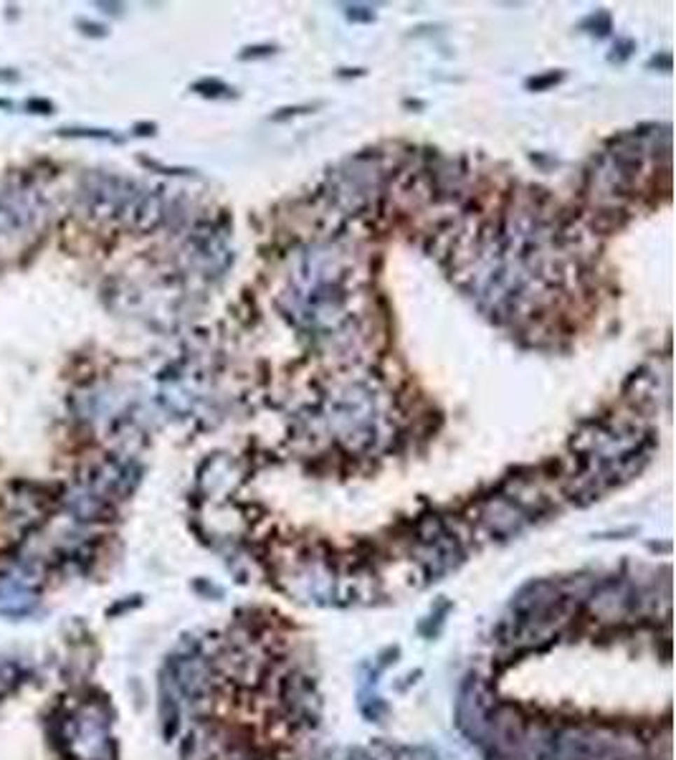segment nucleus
I'll return each instance as SVG.
<instances>
[{
    "instance_id": "obj_6",
    "label": "nucleus",
    "mask_w": 676,
    "mask_h": 760,
    "mask_svg": "<svg viewBox=\"0 0 676 760\" xmlns=\"http://www.w3.org/2000/svg\"><path fill=\"white\" fill-rule=\"evenodd\" d=\"M274 53V46H253V48H244L241 59H259V56H269Z\"/></svg>"
},
{
    "instance_id": "obj_4",
    "label": "nucleus",
    "mask_w": 676,
    "mask_h": 760,
    "mask_svg": "<svg viewBox=\"0 0 676 760\" xmlns=\"http://www.w3.org/2000/svg\"><path fill=\"white\" fill-rule=\"evenodd\" d=\"M560 79H563V74H547V76H537V79H530V81H527V86H530V89H535V92H540V89H544V86L557 84Z\"/></svg>"
},
{
    "instance_id": "obj_3",
    "label": "nucleus",
    "mask_w": 676,
    "mask_h": 760,
    "mask_svg": "<svg viewBox=\"0 0 676 760\" xmlns=\"http://www.w3.org/2000/svg\"><path fill=\"white\" fill-rule=\"evenodd\" d=\"M347 18L360 20V23H370V20H375V13L365 6H352V8H347Z\"/></svg>"
},
{
    "instance_id": "obj_7",
    "label": "nucleus",
    "mask_w": 676,
    "mask_h": 760,
    "mask_svg": "<svg viewBox=\"0 0 676 760\" xmlns=\"http://www.w3.org/2000/svg\"><path fill=\"white\" fill-rule=\"evenodd\" d=\"M61 134H84V137H109L104 130H64Z\"/></svg>"
},
{
    "instance_id": "obj_1",
    "label": "nucleus",
    "mask_w": 676,
    "mask_h": 760,
    "mask_svg": "<svg viewBox=\"0 0 676 760\" xmlns=\"http://www.w3.org/2000/svg\"><path fill=\"white\" fill-rule=\"evenodd\" d=\"M87 208L99 219L122 221L137 231H147L162 221V200L155 193L139 188L132 180L112 175H92L84 186Z\"/></svg>"
},
{
    "instance_id": "obj_5",
    "label": "nucleus",
    "mask_w": 676,
    "mask_h": 760,
    "mask_svg": "<svg viewBox=\"0 0 676 760\" xmlns=\"http://www.w3.org/2000/svg\"><path fill=\"white\" fill-rule=\"evenodd\" d=\"M312 106H284V109H279V114H274V122H279V119H286V117H294V114H304L309 112Z\"/></svg>"
},
{
    "instance_id": "obj_8",
    "label": "nucleus",
    "mask_w": 676,
    "mask_h": 760,
    "mask_svg": "<svg viewBox=\"0 0 676 760\" xmlns=\"http://www.w3.org/2000/svg\"><path fill=\"white\" fill-rule=\"evenodd\" d=\"M649 67H661V69H666V71H669V69H671V56H669V53H663V56H659V59H651Z\"/></svg>"
},
{
    "instance_id": "obj_2",
    "label": "nucleus",
    "mask_w": 676,
    "mask_h": 760,
    "mask_svg": "<svg viewBox=\"0 0 676 760\" xmlns=\"http://www.w3.org/2000/svg\"><path fill=\"white\" fill-rule=\"evenodd\" d=\"M192 89H195L198 94H203V97H220V92H231L228 86L220 84V81H216V79H213V81H208V79H206V81H198V84L192 86Z\"/></svg>"
}]
</instances>
